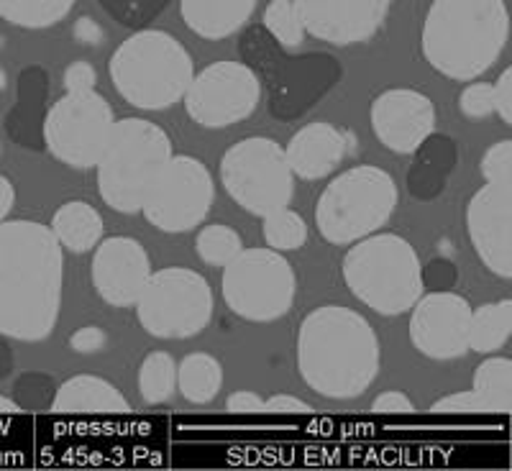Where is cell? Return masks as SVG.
<instances>
[{"mask_svg": "<svg viewBox=\"0 0 512 471\" xmlns=\"http://www.w3.org/2000/svg\"><path fill=\"white\" fill-rule=\"evenodd\" d=\"M64 251L49 226L0 223V336L36 344L52 336L62 308Z\"/></svg>", "mask_w": 512, "mask_h": 471, "instance_id": "cell-1", "label": "cell"}, {"mask_svg": "<svg viewBox=\"0 0 512 471\" xmlns=\"http://www.w3.org/2000/svg\"><path fill=\"white\" fill-rule=\"evenodd\" d=\"M382 364L374 326L344 305L310 310L297 331V369L328 400H354L372 387Z\"/></svg>", "mask_w": 512, "mask_h": 471, "instance_id": "cell-2", "label": "cell"}, {"mask_svg": "<svg viewBox=\"0 0 512 471\" xmlns=\"http://www.w3.org/2000/svg\"><path fill=\"white\" fill-rule=\"evenodd\" d=\"M510 36L505 0H433L420 52L438 75L474 82L497 64Z\"/></svg>", "mask_w": 512, "mask_h": 471, "instance_id": "cell-3", "label": "cell"}, {"mask_svg": "<svg viewBox=\"0 0 512 471\" xmlns=\"http://www.w3.org/2000/svg\"><path fill=\"white\" fill-rule=\"evenodd\" d=\"M111 82L139 111H167L185 98L195 62L185 44L162 29H139L113 52Z\"/></svg>", "mask_w": 512, "mask_h": 471, "instance_id": "cell-4", "label": "cell"}, {"mask_svg": "<svg viewBox=\"0 0 512 471\" xmlns=\"http://www.w3.org/2000/svg\"><path fill=\"white\" fill-rule=\"evenodd\" d=\"M172 157V141L157 123L136 116L116 121L95 164L103 203L123 216L139 213Z\"/></svg>", "mask_w": 512, "mask_h": 471, "instance_id": "cell-5", "label": "cell"}, {"mask_svg": "<svg viewBox=\"0 0 512 471\" xmlns=\"http://www.w3.org/2000/svg\"><path fill=\"white\" fill-rule=\"evenodd\" d=\"M341 274L359 303L387 318L408 313L425 287L418 251L397 233H372L351 244Z\"/></svg>", "mask_w": 512, "mask_h": 471, "instance_id": "cell-6", "label": "cell"}, {"mask_svg": "<svg viewBox=\"0 0 512 471\" xmlns=\"http://www.w3.org/2000/svg\"><path fill=\"white\" fill-rule=\"evenodd\" d=\"M397 185L390 172L359 164L333 177L315 203V226L333 246H351L377 233L397 208Z\"/></svg>", "mask_w": 512, "mask_h": 471, "instance_id": "cell-7", "label": "cell"}, {"mask_svg": "<svg viewBox=\"0 0 512 471\" xmlns=\"http://www.w3.org/2000/svg\"><path fill=\"white\" fill-rule=\"evenodd\" d=\"M221 182L231 200L251 216H269L290 205L295 195L287 154L267 136H249L226 149L221 157Z\"/></svg>", "mask_w": 512, "mask_h": 471, "instance_id": "cell-8", "label": "cell"}, {"mask_svg": "<svg viewBox=\"0 0 512 471\" xmlns=\"http://www.w3.org/2000/svg\"><path fill=\"white\" fill-rule=\"evenodd\" d=\"M136 318L149 336L162 341L198 336L213 318V290L203 274L164 267L146 280L136 300Z\"/></svg>", "mask_w": 512, "mask_h": 471, "instance_id": "cell-9", "label": "cell"}, {"mask_svg": "<svg viewBox=\"0 0 512 471\" xmlns=\"http://www.w3.org/2000/svg\"><path fill=\"white\" fill-rule=\"evenodd\" d=\"M221 292L228 310L251 323H272L292 310L297 277L282 251L241 249L223 267Z\"/></svg>", "mask_w": 512, "mask_h": 471, "instance_id": "cell-10", "label": "cell"}, {"mask_svg": "<svg viewBox=\"0 0 512 471\" xmlns=\"http://www.w3.org/2000/svg\"><path fill=\"white\" fill-rule=\"evenodd\" d=\"M111 103L98 93H64L49 105L44 121V146L54 159L72 169H93L111 139Z\"/></svg>", "mask_w": 512, "mask_h": 471, "instance_id": "cell-11", "label": "cell"}, {"mask_svg": "<svg viewBox=\"0 0 512 471\" xmlns=\"http://www.w3.org/2000/svg\"><path fill=\"white\" fill-rule=\"evenodd\" d=\"M216 198V187L208 167L200 159H169L167 169L152 187L144 203L146 221L164 233H187L205 221Z\"/></svg>", "mask_w": 512, "mask_h": 471, "instance_id": "cell-12", "label": "cell"}, {"mask_svg": "<svg viewBox=\"0 0 512 471\" xmlns=\"http://www.w3.org/2000/svg\"><path fill=\"white\" fill-rule=\"evenodd\" d=\"M262 100V80L241 62H213L192 77L185 93V111L203 128L241 123Z\"/></svg>", "mask_w": 512, "mask_h": 471, "instance_id": "cell-13", "label": "cell"}, {"mask_svg": "<svg viewBox=\"0 0 512 471\" xmlns=\"http://www.w3.org/2000/svg\"><path fill=\"white\" fill-rule=\"evenodd\" d=\"M341 62L328 52L285 57L267 80L269 113L277 121H297L313 111L341 82Z\"/></svg>", "mask_w": 512, "mask_h": 471, "instance_id": "cell-14", "label": "cell"}, {"mask_svg": "<svg viewBox=\"0 0 512 471\" xmlns=\"http://www.w3.org/2000/svg\"><path fill=\"white\" fill-rule=\"evenodd\" d=\"M472 305L451 290L420 295L410 318V341L433 361L461 359L469 351Z\"/></svg>", "mask_w": 512, "mask_h": 471, "instance_id": "cell-15", "label": "cell"}, {"mask_svg": "<svg viewBox=\"0 0 512 471\" xmlns=\"http://www.w3.org/2000/svg\"><path fill=\"white\" fill-rule=\"evenodd\" d=\"M395 0H292L305 34L333 47L367 44L384 26Z\"/></svg>", "mask_w": 512, "mask_h": 471, "instance_id": "cell-16", "label": "cell"}, {"mask_svg": "<svg viewBox=\"0 0 512 471\" xmlns=\"http://www.w3.org/2000/svg\"><path fill=\"white\" fill-rule=\"evenodd\" d=\"M466 233L492 274L512 277V182H484L466 203Z\"/></svg>", "mask_w": 512, "mask_h": 471, "instance_id": "cell-17", "label": "cell"}, {"mask_svg": "<svg viewBox=\"0 0 512 471\" xmlns=\"http://www.w3.org/2000/svg\"><path fill=\"white\" fill-rule=\"evenodd\" d=\"M369 121L384 149L413 154L425 136L436 131V105L420 90L390 88L372 100Z\"/></svg>", "mask_w": 512, "mask_h": 471, "instance_id": "cell-18", "label": "cell"}, {"mask_svg": "<svg viewBox=\"0 0 512 471\" xmlns=\"http://www.w3.org/2000/svg\"><path fill=\"white\" fill-rule=\"evenodd\" d=\"M149 277V254L131 236H111L95 246L93 287L111 308H134Z\"/></svg>", "mask_w": 512, "mask_h": 471, "instance_id": "cell-19", "label": "cell"}, {"mask_svg": "<svg viewBox=\"0 0 512 471\" xmlns=\"http://www.w3.org/2000/svg\"><path fill=\"white\" fill-rule=\"evenodd\" d=\"M49 111V72L39 64L26 67L16 80V100L6 116V131L18 146L41 152L44 146V121Z\"/></svg>", "mask_w": 512, "mask_h": 471, "instance_id": "cell-20", "label": "cell"}, {"mask_svg": "<svg viewBox=\"0 0 512 471\" xmlns=\"http://www.w3.org/2000/svg\"><path fill=\"white\" fill-rule=\"evenodd\" d=\"M349 152V139L341 128L331 123H308L287 144L285 154L292 175L300 180H323L344 162Z\"/></svg>", "mask_w": 512, "mask_h": 471, "instance_id": "cell-21", "label": "cell"}, {"mask_svg": "<svg viewBox=\"0 0 512 471\" xmlns=\"http://www.w3.org/2000/svg\"><path fill=\"white\" fill-rule=\"evenodd\" d=\"M126 397L108 379L95 374H75L57 384L52 413L57 415H121L128 413Z\"/></svg>", "mask_w": 512, "mask_h": 471, "instance_id": "cell-22", "label": "cell"}, {"mask_svg": "<svg viewBox=\"0 0 512 471\" xmlns=\"http://www.w3.org/2000/svg\"><path fill=\"white\" fill-rule=\"evenodd\" d=\"M415 164L408 172V190L418 200H436L446 187V180L459 162L456 141L446 134L425 136L415 149Z\"/></svg>", "mask_w": 512, "mask_h": 471, "instance_id": "cell-23", "label": "cell"}, {"mask_svg": "<svg viewBox=\"0 0 512 471\" xmlns=\"http://www.w3.org/2000/svg\"><path fill=\"white\" fill-rule=\"evenodd\" d=\"M256 0H180V16L200 39L221 41L233 36L254 16Z\"/></svg>", "mask_w": 512, "mask_h": 471, "instance_id": "cell-24", "label": "cell"}, {"mask_svg": "<svg viewBox=\"0 0 512 471\" xmlns=\"http://www.w3.org/2000/svg\"><path fill=\"white\" fill-rule=\"evenodd\" d=\"M49 228H52L54 239L59 241L62 249L72 251V254H88L103 241L105 223L103 216L90 203L70 200L62 208H57Z\"/></svg>", "mask_w": 512, "mask_h": 471, "instance_id": "cell-25", "label": "cell"}, {"mask_svg": "<svg viewBox=\"0 0 512 471\" xmlns=\"http://www.w3.org/2000/svg\"><path fill=\"white\" fill-rule=\"evenodd\" d=\"M177 390L192 405H208L223 390V367L216 356L190 354L177 367Z\"/></svg>", "mask_w": 512, "mask_h": 471, "instance_id": "cell-26", "label": "cell"}, {"mask_svg": "<svg viewBox=\"0 0 512 471\" xmlns=\"http://www.w3.org/2000/svg\"><path fill=\"white\" fill-rule=\"evenodd\" d=\"M484 413L510 415L512 410V361L507 356H489L477 367L472 384Z\"/></svg>", "mask_w": 512, "mask_h": 471, "instance_id": "cell-27", "label": "cell"}, {"mask_svg": "<svg viewBox=\"0 0 512 471\" xmlns=\"http://www.w3.org/2000/svg\"><path fill=\"white\" fill-rule=\"evenodd\" d=\"M512 336V300H497L472 310L469 349L477 354H497Z\"/></svg>", "mask_w": 512, "mask_h": 471, "instance_id": "cell-28", "label": "cell"}, {"mask_svg": "<svg viewBox=\"0 0 512 471\" xmlns=\"http://www.w3.org/2000/svg\"><path fill=\"white\" fill-rule=\"evenodd\" d=\"M77 0H0V18L21 29H49L70 16Z\"/></svg>", "mask_w": 512, "mask_h": 471, "instance_id": "cell-29", "label": "cell"}, {"mask_svg": "<svg viewBox=\"0 0 512 471\" xmlns=\"http://www.w3.org/2000/svg\"><path fill=\"white\" fill-rule=\"evenodd\" d=\"M239 57L259 80L267 82L285 59V47L262 24L244 26L239 39Z\"/></svg>", "mask_w": 512, "mask_h": 471, "instance_id": "cell-30", "label": "cell"}, {"mask_svg": "<svg viewBox=\"0 0 512 471\" xmlns=\"http://www.w3.org/2000/svg\"><path fill=\"white\" fill-rule=\"evenodd\" d=\"M177 390V364L167 351H152L139 367V392L146 402H167Z\"/></svg>", "mask_w": 512, "mask_h": 471, "instance_id": "cell-31", "label": "cell"}, {"mask_svg": "<svg viewBox=\"0 0 512 471\" xmlns=\"http://www.w3.org/2000/svg\"><path fill=\"white\" fill-rule=\"evenodd\" d=\"M262 236L269 249L274 251H297L308 241V223L300 213L290 208L274 210L262 218Z\"/></svg>", "mask_w": 512, "mask_h": 471, "instance_id": "cell-32", "label": "cell"}, {"mask_svg": "<svg viewBox=\"0 0 512 471\" xmlns=\"http://www.w3.org/2000/svg\"><path fill=\"white\" fill-rule=\"evenodd\" d=\"M241 249L244 244H241L239 233L223 223H210V226L200 228L198 239H195V251L210 267H226Z\"/></svg>", "mask_w": 512, "mask_h": 471, "instance_id": "cell-33", "label": "cell"}, {"mask_svg": "<svg viewBox=\"0 0 512 471\" xmlns=\"http://www.w3.org/2000/svg\"><path fill=\"white\" fill-rule=\"evenodd\" d=\"M54 395H57V384L49 374L26 372L13 384V402L24 413H52Z\"/></svg>", "mask_w": 512, "mask_h": 471, "instance_id": "cell-34", "label": "cell"}, {"mask_svg": "<svg viewBox=\"0 0 512 471\" xmlns=\"http://www.w3.org/2000/svg\"><path fill=\"white\" fill-rule=\"evenodd\" d=\"M262 26L285 49L300 47L305 39V29L300 24V18H297L292 0H272L262 13Z\"/></svg>", "mask_w": 512, "mask_h": 471, "instance_id": "cell-35", "label": "cell"}, {"mask_svg": "<svg viewBox=\"0 0 512 471\" xmlns=\"http://www.w3.org/2000/svg\"><path fill=\"white\" fill-rule=\"evenodd\" d=\"M105 13L128 29H146L159 13L167 11L172 0H98Z\"/></svg>", "mask_w": 512, "mask_h": 471, "instance_id": "cell-36", "label": "cell"}, {"mask_svg": "<svg viewBox=\"0 0 512 471\" xmlns=\"http://www.w3.org/2000/svg\"><path fill=\"white\" fill-rule=\"evenodd\" d=\"M459 108L466 118H487L495 113V88L489 82H472L459 95Z\"/></svg>", "mask_w": 512, "mask_h": 471, "instance_id": "cell-37", "label": "cell"}, {"mask_svg": "<svg viewBox=\"0 0 512 471\" xmlns=\"http://www.w3.org/2000/svg\"><path fill=\"white\" fill-rule=\"evenodd\" d=\"M484 182H512V141L502 139L492 144L482 157Z\"/></svg>", "mask_w": 512, "mask_h": 471, "instance_id": "cell-38", "label": "cell"}, {"mask_svg": "<svg viewBox=\"0 0 512 471\" xmlns=\"http://www.w3.org/2000/svg\"><path fill=\"white\" fill-rule=\"evenodd\" d=\"M431 413L436 415H484L482 402L474 395V390L454 392V395H446L441 400H436L431 405Z\"/></svg>", "mask_w": 512, "mask_h": 471, "instance_id": "cell-39", "label": "cell"}, {"mask_svg": "<svg viewBox=\"0 0 512 471\" xmlns=\"http://www.w3.org/2000/svg\"><path fill=\"white\" fill-rule=\"evenodd\" d=\"M62 82L67 93H88V90H95V85H98V72H95V67L90 62L77 59V62H72L64 70Z\"/></svg>", "mask_w": 512, "mask_h": 471, "instance_id": "cell-40", "label": "cell"}, {"mask_svg": "<svg viewBox=\"0 0 512 471\" xmlns=\"http://www.w3.org/2000/svg\"><path fill=\"white\" fill-rule=\"evenodd\" d=\"M105 344H108V336H105L103 328L98 326L77 328V331L70 336V349L82 356L98 354V351L105 349Z\"/></svg>", "mask_w": 512, "mask_h": 471, "instance_id": "cell-41", "label": "cell"}, {"mask_svg": "<svg viewBox=\"0 0 512 471\" xmlns=\"http://www.w3.org/2000/svg\"><path fill=\"white\" fill-rule=\"evenodd\" d=\"M372 413H377V415H413L415 402L400 390L382 392V395L372 402Z\"/></svg>", "mask_w": 512, "mask_h": 471, "instance_id": "cell-42", "label": "cell"}, {"mask_svg": "<svg viewBox=\"0 0 512 471\" xmlns=\"http://www.w3.org/2000/svg\"><path fill=\"white\" fill-rule=\"evenodd\" d=\"M495 88V113L505 126H512V67H505L497 82H492Z\"/></svg>", "mask_w": 512, "mask_h": 471, "instance_id": "cell-43", "label": "cell"}, {"mask_svg": "<svg viewBox=\"0 0 512 471\" xmlns=\"http://www.w3.org/2000/svg\"><path fill=\"white\" fill-rule=\"evenodd\" d=\"M454 282H456V267L451 262H446V259H438V262L428 264V267L423 269V285L446 290V287H451Z\"/></svg>", "mask_w": 512, "mask_h": 471, "instance_id": "cell-44", "label": "cell"}, {"mask_svg": "<svg viewBox=\"0 0 512 471\" xmlns=\"http://www.w3.org/2000/svg\"><path fill=\"white\" fill-rule=\"evenodd\" d=\"M226 410L231 415H256L264 413V400L256 392L251 390H241L233 392L226 402Z\"/></svg>", "mask_w": 512, "mask_h": 471, "instance_id": "cell-45", "label": "cell"}, {"mask_svg": "<svg viewBox=\"0 0 512 471\" xmlns=\"http://www.w3.org/2000/svg\"><path fill=\"white\" fill-rule=\"evenodd\" d=\"M264 413H269V415H303V413H310V405H308V402L300 400V397L272 395L269 400H264Z\"/></svg>", "mask_w": 512, "mask_h": 471, "instance_id": "cell-46", "label": "cell"}, {"mask_svg": "<svg viewBox=\"0 0 512 471\" xmlns=\"http://www.w3.org/2000/svg\"><path fill=\"white\" fill-rule=\"evenodd\" d=\"M75 36L80 44H88V47H95V44H100V39H103V29H100L98 24H95L93 18H80L75 26Z\"/></svg>", "mask_w": 512, "mask_h": 471, "instance_id": "cell-47", "label": "cell"}, {"mask_svg": "<svg viewBox=\"0 0 512 471\" xmlns=\"http://www.w3.org/2000/svg\"><path fill=\"white\" fill-rule=\"evenodd\" d=\"M13 203H16V187L8 177L0 175V223L6 221L8 213L13 210Z\"/></svg>", "mask_w": 512, "mask_h": 471, "instance_id": "cell-48", "label": "cell"}, {"mask_svg": "<svg viewBox=\"0 0 512 471\" xmlns=\"http://www.w3.org/2000/svg\"><path fill=\"white\" fill-rule=\"evenodd\" d=\"M13 372V351L8 346V338L0 336V382Z\"/></svg>", "mask_w": 512, "mask_h": 471, "instance_id": "cell-49", "label": "cell"}, {"mask_svg": "<svg viewBox=\"0 0 512 471\" xmlns=\"http://www.w3.org/2000/svg\"><path fill=\"white\" fill-rule=\"evenodd\" d=\"M0 413H21V410H18L16 402L0 395Z\"/></svg>", "mask_w": 512, "mask_h": 471, "instance_id": "cell-50", "label": "cell"}, {"mask_svg": "<svg viewBox=\"0 0 512 471\" xmlns=\"http://www.w3.org/2000/svg\"><path fill=\"white\" fill-rule=\"evenodd\" d=\"M6 88V70H3V67H0V90Z\"/></svg>", "mask_w": 512, "mask_h": 471, "instance_id": "cell-51", "label": "cell"}]
</instances>
